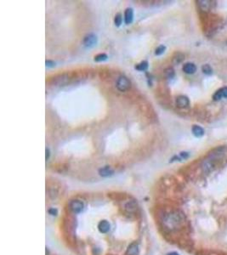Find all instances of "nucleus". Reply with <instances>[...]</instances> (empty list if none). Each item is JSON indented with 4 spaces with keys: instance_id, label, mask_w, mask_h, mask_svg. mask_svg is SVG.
I'll return each mask as SVG.
<instances>
[{
    "instance_id": "obj_3",
    "label": "nucleus",
    "mask_w": 227,
    "mask_h": 255,
    "mask_svg": "<svg viewBox=\"0 0 227 255\" xmlns=\"http://www.w3.org/2000/svg\"><path fill=\"white\" fill-rule=\"evenodd\" d=\"M116 87L117 89L121 91V92H125L127 91L128 89H130L131 87V83L129 81L127 77L125 76H120L119 78H117V83H116Z\"/></svg>"
},
{
    "instance_id": "obj_4",
    "label": "nucleus",
    "mask_w": 227,
    "mask_h": 255,
    "mask_svg": "<svg viewBox=\"0 0 227 255\" xmlns=\"http://www.w3.org/2000/svg\"><path fill=\"white\" fill-rule=\"evenodd\" d=\"M83 43L84 46L88 47V48H91V47L95 46L97 43V37L93 33H89V34L84 37Z\"/></svg>"
},
{
    "instance_id": "obj_6",
    "label": "nucleus",
    "mask_w": 227,
    "mask_h": 255,
    "mask_svg": "<svg viewBox=\"0 0 227 255\" xmlns=\"http://www.w3.org/2000/svg\"><path fill=\"white\" fill-rule=\"evenodd\" d=\"M213 99L215 101L222 99H227V87H223L221 89H218L213 95Z\"/></svg>"
},
{
    "instance_id": "obj_14",
    "label": "nucleus",
    "mask_w": 227,
    "mask_h": 255,
    "mask_svg": "<svg viewBox=\"0 0 227 255\" xmlns=\"http://www.w3.org/2000/svg\"><path fill=\"white\" fill-rule=\"evenodd\" d=\"M139 253V247L137 243L133 242L128 246L127 249V254L128 255H137Z\"/></svg>"
},
{
    "instance_id": "obj_19",
    "label": "nucleus",
    "mask_w": 227,
    "mask_h": 255,
    "mask_svg": "<svg viewBox=\"0 0 227 255\" xmlns=\"http://www.w3.org/2000/svg\"><path fill=\"white\" fill-rule=\"evenodd\" d=\"M183 59H184V55L180 53H177L173 57V62L174 64H179L183 60Z\"/></svg>"
},
{
    "instance_id": "obj_17",
    "label": "nucleus",
    "mask_w": 227,
    "mask_h": 255,
    "mask_svg": "<svg viewBox=\"0 0 227 255\" xmlns=\"http://www.w3.org/2000/svg\"><path fill=\"white\" fill-rule=\"evenodd\" d=\"M202 72L206 75H211L213 73V69L211 67V66L209 64H205L202 67Z\"/></svg>"
},
{
    "instance_id": "obj_24",
    "label": "nucleus",
    "mask_w": 227,
    "mask_h": 255,
    "mask_svg": "<svg viewBox=\"0 0 227 255\" xmlns=\"http://www.w3.org/2000/svg\"><path fill=\"white\" fill-rule=\"evenodd\" d=\"M45 64H46L47 67H54L55 66V63L54 62L53 60H46Z\"/></svg>"
},
{
    "instance_id": "obj_10",
    "label": "nucleus",
    "mask_w": 227,
    "mask_h": 255,
    "mask_svg": "<svg viewBox=\"0 0 227 255\" xmlns=\"http://www.w3.org/2000/svg\"><path fill=\"white\" fill-rule=\"evenodd\" d=\"M110 224L107 220H102L100 221L98 225V230L100 233H107L109 230H110Z\"/></svg>"
},
{
    "instance_id": "obj_20",
    "label": "nucleus",
    "mask_w": 227,
    "mask_h": 255,
    "mask_svg": "<svg viewBox=\"0 0 227 255\" xmlns=\"http://www.w3.org/2000/svg\"><path fill=\"white\" fill-rule=\"evenodd\" d=\"M122 21H123V16L120 13H118L115 15V19H114V22H115V26H120L122 24Z\"/></svg>"
},
{
    "instance_id": "obj_13",
    "label": "nucleus",
    "mask_w": 227,
    "mask_h": 255,
    "mask_svg": "<svg viewBox=\"0 0 227 255\" xmlns=\"http://www.w3.org/2000/svg\"><path fill=\"white\" fill-rule=\"evenodd\" d=\"M99 174L102 177H108V176H111L113 174V170L109 166H106L99 170Z\"/></svg>"
},
{
    "instance_id": "obj_22",
    "label": "nucleus",
    "mask_w": 227,
    "mask_h": 255,
    "mask_svg": "<svg viewBox=\"0 0 227 255\" xmlns=\"http://www.w3.org/2000/svg\"><path fill=\"white\" fill-rule=\"evenodd\" d=\"M165 76L167 78H173L174 77V71L173 68L168 67L165 70Z\"/></svg>"
},
{
    "instance_id": "obj_9",
    "label": "nucleus",
    "mask_w": 227,
    "mask_h": 255,
    "mask_svg": "<svg viewBox=\"0 0 227 255\" xmlns=\"http://www.w3.org/2000/svg\"><path fill=\"white\" fill-rule=\"evenodd\" d=\"M134 20V11L132 8H128L126 9V10L124 12V21L125 24L129 25L133 22Z\"/></svg>"
},
{
    "instance_id": "obj_5",
    "label": "nucleus",
    "mask_w": 227,
    "mask_h": 255,
    "mask_svg": "<svg viewBox=\"0 0 227 255\" xmlns=\"http://www.w3.org/2000/svg\"><path fill=\"white\" fill-rule=\"evenodd\" d=\"M84 208L83 202H81L80 200H73L70 202V208L72 210V212L75 213H79L83 211Z\"/></svg>"
},
{
    "instance_id": "obj_12",
    "label": "nucleus",
    "mask_w": 227,
    "mask_h": 255,
    "mask_svg": "<svg viewBox=\"0 0 227 255\" xmlns=\"http://www.w3.org/2000/svg\"><path fill=\"white\" fill-rule=\"evenodd\" d=\"M198 5L202 10L208 11L209 10L210 8L212 7V1L201 0V1H198Z\"/></svg>"
},
{
    "instance_id": "obj_21",
    "label": "nucleus",
    "mask_w": 227,
    "mask_h": 255,
    "mask_svg": "<svg viewBox=\"0 0 227 255\" xmlns=\"http://www.w3.org/2000/svg\"><path fill=\"white\" fill-rule=\"evenodd\" d=\"M165 50H166V47L164 46V45H160V46L157 47L156 49V50H155V55H156V56L162 55L165 52Z\"/></svg>"
},
{
    "instance_id": "obj_25",
    "label": "nucleus",
    "mask_w": 227,
    "mask_h": 255,
    "mask_svg": "<svg viewBox=\"0 0 227 255\" xmlns=\"http://www.w3.org/2000/svg\"><path fill=\"white\" fill-rule=\"evenodd\" d=\"M50 149H48V148H47V149H46V157H45V158H46L47 161H48V159H49V158H50Z\"/></svg>"
},
{
    "instance_id": "obj_11",
    "label": "nucleus",
    "mask_w": 227,
    "mask_h": 255,
    "mask_svg": "<svg viewBox=\"0 0 227 255\" xmlns=\"http://www.w3.org/2000/svg\"><path fill=\"white\" fill-rule=\"evenodd\" d=\"M192 134L194 135L195 137L197 138H201L204 135V129L202 128V127H200L198 125H193L192 128Z\"/></svg>"
},
{
    "instance_id": "obj_1",
    "label": "nucleus",
    "mask_w": 227,
    "mask_h": 255,
    "mask_svg": "<svg viewBox=\"0 0 227 255\" xmlns=\"http://www.w3.org/2000/svg\"><path fill=\"white\" fill-rule=\"evenodd\" d=\"M227 152V148L225 146H219L218 148L214 149L212 152L210 153L208 158L203 161L202 164V169L205 174H209L211 171H213L215 168L217 162L221 159Z\"/></svg>"
},
{
    "instance_id": "obj_18",
    "label": "nucleus",
    "mask_w": 227,
    "mask_h": 255,
    "mask_svg": "<svg viewBox=\"0 0 227 255\" xmlns=\"http://www.w3.org/2000/svg\"><path fill=\"white\" fill-rule=\"evenodd\" d=\"M107 58H108V56H107V55H106V54H98L97 55L95 56L94 60L95 62H101V61L107 60Z\"/></svg>"
},
{
    "instance_id": "obj_2",
    "label": "nucleus",
    "mask_w": 227,
    "mask_h": 255,
    "mask_svg": "<svg viewBox=\"0 0 227 255\" xmlns=\"http://www.w3.org/2000/svg\"><path fill=\"white\" fill-rule=\"evenodd\" d=\"M164 222L168 228L176 227L182 223V218L180 214H179L178 212H171L166 216Z\"/></svg>"
},
{
    "instance_id": "obj_7",
    "label": "nucleus",
    "mask_w": 227,
    "mask_h": 255,
    "mask_svg": "<svg viewBox=\"0 0 227 255\" xmlns=\"http://www.w3.org/2000/svg\"><path fill=\"white\" fill-rule=\"evenodd\" d=\"M176 105L180 108H185L190 105V100L187 96L180 95L176 99Z\"/></svg>"
},
{
    "instance_id": "obj_16",
    "label": "nucleus",
    "mask_w": 227,
    "mask_h": 255,
    "mask_svg": "<svg viewBox=\"0 0 227 255\" xmlns=\"http://www.w3.org/2000/svg\"><path fill=\"white\" fill-rule=\"evenodd\" d=\"M125 209L128 212H134L136 211V204L135 202H129L125 205Z\"/></svg>"
},
{
    "instance_id": "obj_15",
    "label": "nucleus",
    "mask_w": 227,
    "mask_h": 255,
    "mask_svg": "<svg viewBox=\"0 0 227 255\" xmlns=\"http://www.w3.org/2000/svg\"><path fill=\"white\" fill-rule=\"evenodd\" d=\"M135 68L137 70V71H146V70L148 69V62H147L146 60H143V61H141L140 63L137 64V65L135 66Z\"/></svg>"
},
{
    "instance_id": "obj_23",
    "label": "nucleus",
    "mask_w": 227,
    "mask_h": 255,
    "mask_svg": "<svg viewBox=\"0 0 227 255\" xmlns=\"http://www.w3.org/2000/svg\"><path fill=\"white\" fill-rule=\"evenodd\" d=\"M180 156L182 159H187L189 156H190V154L188 152H182L180 153Z\"/></svg>"
},
{
    "instance_id": "obj_8",
    "label": "nucleus",
    "mask_w": 227,
    "mask_h": 255,
    "mask_svg": "<svg viewBox=\"0 0 227 255\" xmlns=\"http://www.w3.org/2000/svg\"><path fill=\"white\" fill-rule=\"evenodd\" d=\"M183 71L186 74H194L197 71V67L194 63L187 62L183 66Z\"/></svg>"
},
{
    "instance_id": "obj_26",
    "label": "nucleus",
    "mask_w": 227,
    "mask_h": 255,
    "mask_svg": "<svg viewBox=\"0 0 227 255\" xmlns=\"http://www.w3.org/2000/svg\"><path fill=\"white\" fill-rule=\"evenodd\" d=\"M49 212H50V214H52V215H55V214H56L57 211L55 209H50V211H49Z\"/></svg>"
},
{
    "instance_id": "obj_27",
    "label": "nucleus",
    "mask_w": 227,
    "mask_h": 255,
    "mask_svg": "<svg viewBox=\"0 0 227 255\" xmlns=\"http://www.w3.org/2000/svg\"><path fill=\"white\" fill-rule=\"evenodd\" d=\"M168 255H179L177 253H168Z\"/></svg>"
}]
</instances>
